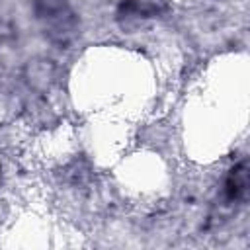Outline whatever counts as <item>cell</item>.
Returning <instances> with one entry per match:
<instances>
[{
    "instance_id": "obj_2",
    "label": "cell",
    "mask_w": 250,
    "mask_h": 250,
    "mask_svg": "<svg viewBox=\"0 0 250 250\" xmlns=\"http://www.w3.org/2000/svg\"><path fill=\"white\" fill-rule=\"evenodd\" d=\"M162 8H164L162 0H123L119 4L117 18L123 20L127 25L129 21H141L145 18H150L158 14Z\"/></svg>"
},
{
    "instance_id": "obj_4",
    "label": "cell",
    "mask_w": 250,
    "mask_h": 250,
    "mask_svg": "<svg viewBox=\"0 0 250 250\" xmlns=\"http://www.w3.org/2000/svg\"><path fill=\"white\" fill-rule=\"evenodd\" d=\"M53 64L51 61H33L25 68V78L33 88H45L53 80Z\"/></svg>"
},
{
    "instance_id": "obj_3",
    "label": "cell",
    "mask_w": 250,
    "mask_h": 250,
    "mask_svg": "<svg viewBox=\"0 0 250 250\" xmlns=\"http://www.w3.org/2000/svg\"><path fill=\"white\" fill-rule=\"evenodd\" d=\"M246 189H248V168L246 162H240L230 170L225 182V195L229 201H238L246 195Z\"/></svg>"
},
{
    "instance_id": "obj_1",
    "label": "cell",
    "mask_w": 250,
    "mask_h": 250,
    "mask_svg": "<svg viewBox=\"0 0 250 250\" xmlns=\"http://www.w3.org/2000/svg\"><path fill=\"white\" fill-rule=\"evenodd\" d=\"M37 21L41 23L45 35L64 47L78 33V18L66 0H31Z\"/></svg>"
}]
</instances>
